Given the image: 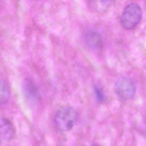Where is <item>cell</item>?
<instances>
[{
    "label": "cell",
    "mask_w": 146,
    "mask_h": 146,
    "mask_svg": "<svg viewBox=\"0 0 146 146\" xmlns=\"http://www.w3.org/2000/svg\"><path fill=\"white\" fill-rule=\"evenodd\" d=\"M77 117V112L74 108L70 105H64L56 111L54 117V124L59 130L66 132L73 128L76 122Z\"/></svg>",
    "instance_id": "6da1fadb"
},
{
    "label": "cell",
    "mask_w": 146,
    "mask_h": 146,
    "mask_svg": "<svg viewBox=\"0 0 146 146\" xmlns=\"http://www.w3.org/2000/svg\"><path fill=\"white\" fill-rule=\"evenodd\" d=\"M142 17V11L141 7L138 4L131 3L124 9L120 18V23L125 29H133L139 24Z\"/></svg>",
    "instance_id": "7a4b0ae2"
},
{
    "label": "cell",
    "mask_w": 146,
    "mask_h": 146,
    "mask_svg": "<svg viewBox=\"0 0 146 146\" xmlns=\"http://www.w3.org/2000/svg\"><path fill=\"white\" fill-rule=\"evenodd\" d=\"M114 90L119 98L123 100H129L135 96L136 87L132 80L125 77H122L115 82Z\"/></svg>",
    "instance_id": "3957f363"
},
{
    "label": "cell",
    "mask_w": 146,
    "mask_h": 146,
    "mask_svg": "<svg viewBox=\"0 0 146 146\" xmlns=\"http://www.w3.org/2000/svg\"><path fill=\"white\" fill-rule=\"evenodd\" d=\"M15 129L12 122L5 118L0 119V142L10 141L15 135Z\"/></svg>",
    "instance_id": "277c9868"
},
{
    "label": "cell",
    "mask_w": 146,
    "mask_h": 146,
    "mask_svg": "<svg viewBox=\"0 0 146 146\" xmlns=\"http://www.w3.org/2000/svg\"><path fill=\"white\" fill-rule=\"evenodd\" d=\"M84 40L88 46L94 50H100L103 46L102 36L96 31L90 30L87 31L84 34Z\"/></svg>",
    "instance_id": "5b68a950"
},
{
    "label": "cell",
    "mask_w": 146,
    "mask_h": 146,
    "mask_svg": "<svg viewBox=\"0 0 146 146\" xmlns=\"http://www.w3.org/2000/svg\"><path fill=\"white\" fill-rule=\"evenodd\" d=\"M23 90L27 99L31 102L37 101L39 97V93L35 82L29 78L24 80L23 84Z\"/></svg>",
    "instance_id": "8992f818"
},
{
    "label": "cell",
    "mask_w": 146,
    "mask_h": 146,
    "mask_svg": "<svg viewBox=\"0 0 146 146\" xmlns=\"http://www.w3.org/2000/svg\"><path fill=\"white\" fill-rule=\"evenodd\" d=\"M11 93L7 84L0 80V105L6 104L10 99Z\"/></svg>",
    "instance_id": "52a82bcc"
},
{
    "label": "cell",
    "mask_w": 146,
    "mask_h": 146,
    "mask_svg": "<svg viewBox=\"0 0 146 146\" xmlns=\"http://www.w3.org/2000/svg\"><path fill=\"white\" fill-rule=\"evenodd\" d=\"M93 5L95 6L94 7V8L96 9V11H102L106 10L108 8L113 5L114 1H94Z\"/></svg>",
    "instance_id": "ba28073f"
},
{
    "label": "cell",
    "mask_w": 146,
    "mask_h": 146,
    "mask_svg": "<svg viewBox=\"0 0 146 146\" xmlns=\"http://www.w3.org/2000/svg\"><path fill=\"white\" fill-rule=\"evenodd\" d=\"M94 92L96 96L97 100L99 102H102L104 100V96L103 92H102L100 89L97 87L94 88Z\"/></svg>",
    "instance_id": "9c48e42d"
},
{
    "label": "cell",
    "mask_w": 146,
    "mask_h": 146,
    "mask_svg": "<svg viewBox=\"0 0 146 146\" xmlns=\"http://www.w3.org/2000/svg\"><path fill=\"white\" fill-rule=\"evenodd\" d=\"M101 146L100 145H99L98 144H96V143H94V144H92L91 146Z\"/></svg>",
    "instance_id": "30bf717a"
}]
</instances>
